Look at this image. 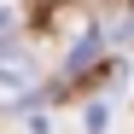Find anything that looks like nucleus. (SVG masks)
<instances>
[{
	"label": "nucleus",
	"instance_id": "1",
	"mask_svg": "<svg viewBox=\"0 0 134 134\" xmlns=\"http://www.w3.org/2000/svg\"><path fill=\"white\" fill-rule=\"evenodd\" d=\"M35 87V58L18 41H0V99H18Z\"/></svg>",
	"mask_w": 134,
	"mask_h": 134
}]
</instances>
